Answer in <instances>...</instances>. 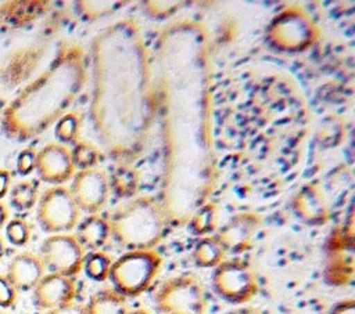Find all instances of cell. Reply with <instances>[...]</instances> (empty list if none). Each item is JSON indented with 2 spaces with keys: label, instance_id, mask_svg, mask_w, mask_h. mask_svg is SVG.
<instances>
[{
  "label": "cell",
  "instance_id": "836d02e7",
  "mask_svg": "<svg viewBox=\"0 0 355 314\" xmlns=\"http://www.w3.org/2000/svg\"><path fill=\"white\" fill-rule=\"evenodd\" d=\"M226 314H262V313L252 306H239L236 308L229 310Z\"/></svg>",
  "mask_w": 355,
  "mask_h": 314
},
{
  "label": "cell",
  "instance_id": "44dd1931",
  "mask_svg": "<svg viewBox=\"0 0 355 314\" xmlns=\"http://www.w3.org/2000/svg\"><path fill=\"white\" fill-rule=\"evenodd\" d=\"M108 180L110 188L112 187L119 196H133L137 192L139 174L129 166L116 167Z\"/></svg>",
  "mask_w": 355,
  "mask_h": 314
},
{
  "label": "cell",
  "instance_id": "d590c367",
  "mask_svg": "<svg viewBox=\"0 0 355 314\" xmlns=\"http://www.w3.org/2000/svg\"><path fill=\"white\" fill-rule=\"evenodd\" d=\"M4 252H6V242H4L3 237H0V260H1L3 256H4Z\"/></svg>",
  "mask_w": 355,
  "mask_h": 314
},
{
  "label": "cell",
  "instance_id": "ac0fdd59",
  "mask_svg": "<svg viewBox=\"0 0 355 314\" xmlns=\"http://www.w3.org/2000/svg\"><path fill=\"white\" fill-rule=\"evenodd\" d=\"M327 264V277L334 285H345L352 281L354 275V253L352 246L330 249Z\"/></svg>",
  "mask_w": 355,
  "mask_h": 314
},
{
  "label": "cell",
  "instance_id": "4316f807",
  "mask_svg": "<svg viewBox=\"0 0 355 314\" xmlns=\"http://www.w3.org/2000/svg\"><path fill=\"white\" fill-rule=\"evenodd\" d=\"M32 235L31 224L19 217L11 219L6 224V237L15 246H24L29 242Z\"/></svg>",
  "mask_w": 355,
  "mask_h": 314
},
{
  "label": "cell",
  "instance_id": "7a4b0ae2",
  "mask_svg": "<svg viewBox=\"0 0 355 314\" xmlns=\"http://www.w3.org/2000/svg\"><path fill=\"white\" fill-rule=\"evenodd\" d=\"M168 214L151 196H135L108 219L112 238L128 250L153 249L164 237Z\"/></svg>",
  "mask_w": 355,
  "mask_h": 314
},
{
  "label": "cell",
  "instance_id": "9a60e30c",
  "mask_svg": "<svg viewBox=\"0 0 355 314\" xmlns=\"http://www.w3.org/2000/svg\"><path fill=\"white\" fill-rule=\"evenodd\" d=\"M47 1H6L0 6V29L11 30L28 25L47 10Z\"/></svg>",
  "mask_w": 355,
  "mask_h": 314
},
{
  "label": "cell",
  "instance_id": "8992f818",
  "mask_svg": "<svg viewBox=\"0 0 355 314\" xmlns=\"http://www.w3.org/2000/svg\"><path fill=\"white\" fill-rule=\"evenodd\" d=\"M212 288L229 303L245 304L258 293V278L244 260L225 259L214 270Z\"/></svg>",
  "mask_w": 355,
  "mask_h": 314
},
{
  "label": "cell",
  "instance_id": "4dcf8cb0",
  "mask_svg": "<svg viewBox=\"0 0 355 314\" xmlns=\"http://www.w3.org/2000/svg\"><path fill=\"white\" fill-rule=\"evenodd\" d=\"M46 314H87V308L85 304L71 302L53 310H49Z\"/></svg>",
  "mask_w": 355,
  "mask_h": 314
},
{
  "label": "cell",
  "instance_id": "f1b7e54d",
  "mask_svg": "<svg viewBox=\"0 0 355 314\" xmlns=\"http://www.w3.org/2000/svg\"><path fill=\"white\" fill-rule=\"evenodd\" d=\"M36 151L33 148L22 149L17 156V172L22 176H26L35 170Z\"/></svg>",
  "mask_w": 355,
  "mask_h": 314
},
{
  "label": "cell",
  "instance_id": "2e32d148",
  "mask_svg": "<svg viewBox=\"0 0 355 314\" xmlns=\"http://www.w3.org/2000/svg\"><path fill=\"white\" fill-rule=\"evenodd\" d=\"M110 225L108 220L103 216L94 213L85 217L80 223H78L76 238L83 246V249H89L92 252L101 250V248L107 243L110 238Z\"/></svg>",
  "mask_w": 355,
  "mask_h": 314
},
{
  "label": "cell",
  "instance_id": "ffe728a7",
  "mask_svg": "<svg viewBox=\"0 0 355 314\" xmlns=\"http://www.w3.org/2000/svg\"><path fill=\"white\" fill-rule=\"evenodd\" d=\"M39 199V185L36 180H22L10 191V203L17 210L32 209Z\"/></svg>",
  "mask_w": 355,
  "mask_h": 314
},
{
  "label": "cell",
  "instance_id": "4fadbf2b",
  "mask_svg": "<svg viewBox=\"0 0 355 314\" xmlns=\"http://www.w3.org/2000/svg\"><path fill=\"white\" fill-rule=\"evenodd\" d=\"M294 213L305 223L320 225L329 220L330 209L326 196L319 185L306 184L293 198Z\"/></svg>",
  "mask_w": 355,
  "mask_h": 314
},
{
  "label": "cell",
  "instance_id": "30bf717a",
  "mask_svg": "<svg viewBox=\"0 0 355 314\" xmlns=\"http://www.w3.org/2000/svg\"><path fill=\"white\" fill-rule=\"evenodd\" d=\"M35 170L44 183L61 185L75 174L71 149L61 142L46 144L36 152Z\"/></svg>",
  "mask_w": 355,
  "mask_h": 314
},
{
  "label": "cell",
  "instance_id": "d6a6232c",
  "mask_svg": "<svg viewBox=\"0 0 355 314\" xmlns=\"http://www.w3.org/2000/svg\"><path fill=\"white\" fill-rule=\"evenodd\" d=\"M11 187V174L6 169H0V199L4 198Z\"/></svg>",
  "mask_w": 355,
  "mask_h": 314
},
{
  "label": "cell",
  "instance_id": "cb8c5ba5",
  "mask_svg": "<svg viewBox=\"0 0 355 314\" xmlns=\"http://www.w3.org/2000/svg\"><path fill=\"white\" fill-rule=\"evenodd\" d=\"M128 1H76V11L86 21H94L110 15L125 6Z\"/></svg>",
  "mask_w": 355,
  "mask_h": 314
},
{
  "label": "cell",
  "instance_id": "603a6c76",
  "mask_svg": "<svg viewBox=\"0 0 355 314\" xmlns=\"http://www.w3.org/2000/svg\"><path fill=\"white\" fill-rule=\"evenodd\" d=\"M190 228L197 235H208L212 232L218 223V210L216 206L212 203L204 205L193 212L191 217L189 219Z\"/></svg>",
  "mask_w": 355,
  "mask_h": 314
},
{
  "label": "cell",
  "instance_id": "83f0119b",
  "mask_svg": "<svg viewBox=\"0 0 355 314\" xmlns=\"http://www.w3.org/2000/svg\"><path fill=\"white\" fill-rule=\"evenodd\" d=\"M183 1H176V0H155V1H144L143 3V11L151 17L153 19H165L171 15H173Z\"/></svg>",
  "mask_w": 355,
  "mask_h": 314
},
{
  "label": "cell",
  "instance_id": "8d00e7d4",
  "mask_svg": "<svg viewBox=\"0 0 355 314\" xmlns=\"http://www.w3.org/2000/svg\"><path fill=\"white\" fill-rule=\"evenodd\" d=\"M129 314H153V313H150V311L146 310V308H136V310H133V311H129Z\"/></svg>",
  "mask_w": 355,
  "mask_h": 314
},
{
  "label": "cell",
  "instance_id": "5b68a950",
  "mask_svg": "<svg viewBox=\"0 0 355 314\" xmlns=\"http://www.w3.org/2000/svg\"><path fill=\"white\" fill-rule=\"evenodd\" d=\"M159 314H207L208 300L202 282L194 275H175L164 281L154 295Z\"/></svg>",
  "mask_w": 355,
  "mask_h": 314
},
{
  "label": "cell",
  "instance_id": "52a82bcc",
  "mask_svg": "<svg viewBox=\"0 0 355 314\" xmlns=\"http://www.w3.org/2000/svg\"><path fill=\"white\" fill-rule=\"evenodd\" d=\"M36 219L46 232H68L78 225L80 209L69 188L64 185H53L44 190L37 199Z\"/></svg>",
  "mask_w": 355,
  "mask_h": 314
},
{
  "label": "cell",
  "instance_id": "7402d4cb",
  "mask_svg": "<svg viewBox=\"0 0 355 314\" xmlns=\"http://www.w3.org/2000/svg\"><path fill=\"white\" fill-rule=\"evenodd\" d=\"M111 264H112V259L108 253L103 250H94V252H90L87 256H85L83 270L89 278L101 282L108 279Z\"/></svg>",
  "mask_w": 355,
  "mask_h": 314
},
{
  "label": "cell",
  "instance_id": "d4e9b609",
  "mask_svg": "<svg viewBox=\"0 0 355 314\" xmlns=\"http://www.w3.org/2000/svg\"><path fill=\"white\" fill-rule=\"evenodd\" d=\"M79 127L80 119L79 115L75 112L64 113L57 122L54 134L61 142H75L79 137Z\"/></svg>",
  "mask_w": 355,
  "mask_h": 314
},
{
  "label": "cell",
  "instance_id": "f546056e",
  "mask_svg": "<svg viewBox=\"0 0 355 314\" xmlns=\"http://www.w3.org/2000/svg\"><path fill=\"white\" fill-rule=\"evenodd\" d=\"M18 290L10 284L6 275H0V307H12L17 302Z\"/></svg>",
  "mask_w": 355,
  "mask_h": 314
},
{
  "label": "cell",
  "instance_id": "9c48e42d",
  "mask_svg": "<svg viewBox=\"0 0 355 314\" xmlns=\"http://www.w3.org/2000/svg\"><path fill=\"white\" fill-rule=\"evenodd\" d=\"M69 191L78 207L89 214L98 213L108 201L110 180L100 169L79 170L72 176Z\"/></svg>",
  "mask_w": 355,
  "mask_h": 314
},
{
  "label": "cell",
  "instance_id": "484cf974",
  "mask_svg": "<svg viewBox=\"0 0 355 314\" xmlns=\"http://www.w3.org/2000/svg\"><path fill=\"white\" fill-rule=\"evenodd\" d=\"M71 156L75 167L85 170V169H93L97 165L100 159V152L90 142L78 141L73 149L71 151Z\"/></svg>",
  "mask_w": 355,
  "mask_h": 314
},
{
  "label": "cell",
  "instance_id": "e575fe53",
  "mask_svg": "<svg viewBox=\"0 0 355 314\" xmlns=\"http://www.w3.org/2000/svg\"><path fill=\"white\" fill-rule=\"evenodd\" d=\"M8 209H7V206L3 203V202H0V230L7 224V221H8Z\"/></svg>",
  "mask_w": 355,
  "mask_h": 314
},
{
  "label": "cell",
  "instance_id": "3957f363",
  "mask_svg": "<svg viewBox=\"0 0 355 314\" xmlns=\"http://www.w3.org/2000/svg\"><path fill=\"white\" fill-rule=\"evenodd\" d=\"M162 267V257L154 249L128 250L112 260L108 278L122 296L137 297L155 281Z\"/></svg>",
  "mask_w": 355,
  "mask_h": 314
},
{
  "label": "cell",
  "instance_id": "277c9868",
  "mask_svg": "<svg viewBox=\"0 0 355 314\" xmlns=\"http://www.w3.org/2000/svg\"><path fill=\"white\" fill-rule=\"evenodd\" d=\"M319 36V28L312 17L297 6L279 11L265 30L268 44L282 53H302L312 47Z\"/></svg>",
  "mask_w": 355,
  "mask_h": 314
},
{
  "label": "cell",
  "instance_id": "74e56055",
  "mask_svg": "<svg viewBox=\"0 0 355 314\" xmlns=\"http://www.w3.org/2000/svg\"><path fill=\"white\" fill-rule=\"evenodd\" d=\"M0 314H8V313H6V311H0Z\"/></svg>",
  "mask_w": 355,
  "mask_h": 314
},
{
  "label": "cell",
  "instance_id": "ba28073f",
  "mask_svg": "<svg viewBox=\"0 0 355 314\" xmlns=\"http://www.w3.org/2000/svg\"><path fill=\"white\" fill-rule=\"evenodd\" d=\"M39 256L46 270L72 278L83 268L85 249L73 234H51L42 242Z\"/></svg>",
  "mask_w": 355,
  "mask_h": 314
},
{
  "label": "cell",
  "instance_id": "8fae6325",
  "mask_svg": "<svg viewBox=\"0 0 355 314\" xmlns=\"http://www.w3.org/2000/svg\"><path fill=\"white\" fill-rule=\"evenodd\" d=\"M261 227V217L254 212H240L232 216L216 232L226 253L245 252Z\"/></svg>",
  "mask_w": 355,
  "mask_h": 314
},
{
  "label": "cell",
  "instance_id": "6da1fadb",
  "mask_svg": "<svg viewBox=\"0 0 355 314\" xmlns=\"http://www.w3.org/2000/svg\"><path fill=\"white\" fill-rule=\"evenodd\" d=\"M85 79L83 51L76 46L62 48L49 68L6 107L1 113V131L15 141L42 134L65 113Z\"/></svg>",
  "mask_w": 355,
  "mask_h": 314
},
{
  "label": "cell",
  "instance_id": "e0dca14e",
  "mask_svg": "<svg viewBox=\"0 0 355 314\" xmlns=\"http://www.w3.org/2000/svg\"><path fill=\"white\" fill-rule=\"evenodd\" d=\"M87 314H129L125 296L114 288H101L94 292L86 304Z\"/></svg>",
  "mask_w": 355,
  "mask_h": 314
},
{
  "label": "cell",
  "instance_id": "d6986e66",
  "mask_svg": "<svg viewBox=\"0 0 355 314\" xmlns=\"http://www.w3.org/2000/svg\"><path fill=\"white\" fill-rule=\"evenodd\" d=\"M226 250L216 235H205L200 238L193 249V260L198 267L215 268L225 260Z\"/></svg>",
  "mask_w": 355,
  "mask_h": 314
},
{
  "label": "cell",
  "instance_id": "1f68e13d",
  "mask_svg": "<svg viewBox=\"0 0 355 314\" xmlns=\"http://www.w3.org/2000/svg\"><path fill=\"white\" fill-rule=\"evenodd\" d=\"M329 314H355V300L352 297L340 300L333 306Z\"/></svg>",
  "mask_w": 355,
  "mask_h": 314
},
{
  "label": "cell",
  "instance_id": "7c38bea8",
  "mask_svg": "<svg viewBox=\"0 0 355 314\" xmlns=\"http://www.w3.org/2000/svg\"><path fill=\"white\" fill-rule=\"evenodd\" d=\"M76 296V284L71 277L50 273L33 288V302L40 310H53L62 304L73 302Z\"/></svg>",
  "mask_w": 355,
  "mask_h": 314
},
{
  "label": "cell",
  "instance_id": "5bb4252c",
  "mask_svg": "<svg viewBox=\"0 0 355 314\" xmlns=\"http://www.w3.org/2000/svg\"><path fill=\"white\" fill-rule=\"evenodd\" d=\"M46 274V267L39 255L22 252L11 259L6 278L17 290H31Z\"/></svg>",
  "mask_w": 355,
  "mask_h": 314
}]
</instances>
